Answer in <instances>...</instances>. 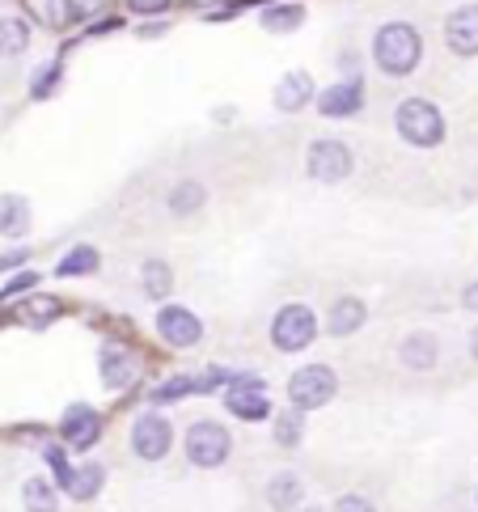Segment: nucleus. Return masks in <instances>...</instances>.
Wrapping results in <instances>:
<instances>
[{
    "mask_svg": "<svg viewBox=\"0 0 478 512\" xmlns=\"http://www.w3.org/2000/svg\"><path fill=\"white\" fill-rule=\"evenodd\" d=\"M127 5H132L136 13H165L170 9V0H127Z\"/></svg>",
    "mask_w": 478,
    "mask_h": 512,
    "instance_id": "obj_31",
    "label": "nucleus"
},
{
    "mask_svg": "<svg viewBox=\"0 0 478 512\" xmlns=\"http://www.w3.org/2000/svg\"><path fill=\"white\" fill-rule=\"evenodd\" d=\"M305 512H322V508H305Z\"/></svg>",
    "mask_w": 478,
    "mask_h": 512,
    "instance_id": "obj_37",
    "label": "nucleus"
},
{
    "mask_svg": "<svg viewBox=\"0 0 478 512\" xmlns=\"http://www.w3.org/2000/svg\"><path fill=\"white\" fill-rule=\"evenodd\" d=\"M191 5H220V0H191Z\"/></svg>",
    "mask_w": 478,
    "mask_h": 512,
    "instance_id": "obj_36",
    "label": "nucleus"
},
{
    "mask_svg": "<svg viewBox=\"0 0 478 512\" xmlns=\"http://www.w3.org/2000/svg\"><path fill=\"white\" fill-rule=\"evenodd\" d=\"M373 56L385 72H394V77H407V72H415L419 56H424V39H419V30L411 26H381L377 30V43H373Z\"/></svg>",
    "mask_w": 478,
    "mask_h": 512,
    "instance_id": "obj_1",
    "label": "nucleus"
},
{
    "mask_svg": "<svg viewBox=\"0 0 478 512\" xmlns=\"http://www.w3.org/2000/svg\"><path fill=\"white\" fill-rule=\"evenodd\" d=\"M199 204H204V187H199V182H182V187H174V195H170V208H174L178 216L195 212Z\"/></svg>",
    "mask_w": 478,
    "mask_h": 512,
    "instance_id": "obj_26",
    "label": "nucleus"
},
{
    "mask_svg": "<svg viewBox=\"0 0 478 512\" xmlns=\"http://www.w3.org/2000/svg\"><path fill=\"white\" fill-rule=\"evenodd\" d=\"M140 280H144V292H149V297H165V292L174 288V271L165 267L161 259H153V263H144Z\"/></svg>",
    "mask_w": 478,
    "mask_h": 512,
    "instance_id": "obj_22",
    "label": "nucleus"
},
{
    "mask_svg": "<svg viewBox=\"0 0 478 512\" xmlns=\"http://www.w3.org/2000/svg\"><path fill=\"white\" fill-rule=\"evenodd\" d=\"M170 441H174L170 419H161V415H140V419H136V428H132V449L144 457V462H157V457L170 453Z\"/></svg>",
    "mask_w": 478,
    "mask_h": 512,
    "instance_id": "obj_7",
    "label": "nucleus"
},
{
    "mask_svg": "<svg viewBox=\"0 0 478 512\" xmlns=\"http://www.w3.org/2000/svg\"><path fill=\"white\" fill-rule=\"evenodd\" d=\"M335 512H373V504L364 500V496H343V500L335 504Z\"/></svg>",
    "mask_w": 478,
    "mask_h": 512,
    "instance_id": "obj_30",
    "label": "nucleus"
},
{
    "mask_svg": "<svg viewBox=\"0 0 478 512\" xmlns=\"http://www.w3.org/2000/svg\"><path fill=\"white\" fill-rule=\"evenodd\" d=\"M89 271H98V250L77 246L72 254H64V263H60V276H89Z\"/></svg>",
    "mask_w": 478,
    "mask_h": 512,
    "instance_id": "obj_24",
    "label": "nucleus"
},
{
    "mask_svg": "<svg viewBox=\"0 0 478 512\" xmlns=\"http://www.w3.org/2000/svg\"><path fill=\"white\" fill-rule=\"evenodd\" d=\"M470 352H474V356H478V331H474V335H470Z\"/></svg>",
    "mask_w": 478,
    "mask_h": 512,
    "instance_id": "obj_35",
    "label": "nucleus"
},
{
    "mask_svg": "<svg viewBox=\"0 0 478 512\" xmlns=\"http://www.w3.org/2000/svg\"><path fill=\"white\" fill-rule=\"evenodd\" d=\"M136 373H140V360L132 352H123V347H106V352H102V381L110 390L132 386Z\"/></svg>",
    "mask_w": 478,
    "mask_h": 512,
    "instance_id": "obj_12",
    "label": "nucleus"
},
{
    "mask_svg": "<svg viewBox=\"0 0 478 512\" xmlns=\"http://www.w3.org/2000/svg\"><path fill=\"white\" fill-rule=\"evenodd\" d=\"M275 441H280L284 449H292L301 441V411L297 407L284 411V415H275Z\"/></svg>",
    "mask_w": 478,
    "mask_h": 512,
    "instance_id": "obj_27",
    "label": "nucleus"
},
{
    "mask_svg": "<svg viewBox=\"0 0 478 512\" xmlns=\"http://www.w3.org/2000/svg\"><path fill=\"white\" fill-rule=\"evenodd\" d=\"M187 457L195 466H208V470L220 466L229 457V432L220 424H208V419H204V424H195L187 432Z\"/></svg>",
    "mask_w": 478,
    "mask_h": 512,
    "instance_id": "obj_6",
    "label": "nucleus"
},
{
    "mask_svg": "<svg viewBox=\"0 0 478 512\" xmlns=\"http://www.w3.org/2000/svg\"><path fill=\"white\" fill-rule=\"evenodd\" d=\"M445 39L457 56H478V5H462L449 17Z\"/></svg>",
    "mask_w": 478,
    "mask_h": 512,
    "instance_id": "obj_10",
    "label": "nucleus"
},
{
    "mask_svg": "<svg viewBox=\"0 0 478 512\" xmlns=\"http://www.w3.org/2000/svg\"><path fill=\"white\" fill-rule=\"evenodd\" d=\"M55 309H60V301H51V297H43V301H30L26 318H30V322H51Z\"/></svg>",
    "mask_w": 478,
    "mask_h": 512,
    "instance_id": "obj_29",
    "label": "nucleus"
},
{
    "mask_svg": "<svg viewBox=\"0 0 478 512\" xmlns=\"http://www.w3.org/2000/svg\"><path fill=\"white\" fill-rule=\"evenodd\" d=\"M30 284H39V276H30V271H26V276H17L13 284H5V292H0V301L13 297V292H22V288H30Z\"/></svg>",
    "mask_w": 478,
    "mask_h": 512,
    "instance_id": "obj_32",
    "label": "nucleus"
},
{
    "mask_svg": "<svg viewBox=\"0 0 478 512\" xmlns=\"http://www.w3.org/2000/svg\"><path fill=\"white\" fill-rule=\"evenodd\" d=\"M30 13H34V22L39 26H51V30H60L72 22V13H77V5L72 0H26Z\"/></svg>",
    "mask_w": 478,
    "mask_h": 512,
    "instance_id": "obj_18",
    "label": "nucleus"
},
{
    "mask_svg": "<svg viewBox=\"0 0 478 512\" xmlns=\"http://www.w3.org/2000/svg\"><path fill=\"white\" fill-rule=\"evenodd\" d=\"M402 364L407 369H432L436 364V339L432 335H411L402 343Z\"/></svg>",
    "mask_w": 478,
    "mask_h": 512,
    "instance_id": "obj_19",
    "label": "nucleus"
},
{
    "mask_svg": "<svg viewBox=\"0 0 478 512\" xmlns=\"http://www.w3.org/2000/svg\"><path fill=\"white\" fill-rule=\"evenodd\" d=\"M339 390V377L326 369V364H309V369H297L288 381V398L297 411H314V407H326L330 398Z\"/></svg>",
    "mask_w": 478,
    "mask_h": 512,
    "instance_id": "obj_3",
    "label": "nucleus"
},
{
    "mask_svg": "<svg viewBox=\"0 0 478 512\" xmlns=\"http://www.w3.org/2000/svg\"><path fill=\"white\" fill-rule=\"evenodd\" d=\"M305 170H309V178H318V182H343L347 174H352V149H347V144H339V140H318V144H309Z\"/></svg>",
    "mask_w": 478,
    "mask_h": 512,
    "instance_id": "obj_5",
    "label": "nucleus"
},
{
    "mask_svg": "<svg viewBox=\"0 0 478 512\" xmlns=\"http://www.w3.org/2000/svg\"><path fill=\"white\" fill-rule=\"evenodd\" d=\"M462 301H466V305H470V309H478V280H474V284H470V288H466V297H462Z\"/></svg>",
    "mask_w": 478,
    "mask_h": 512,
    "instance_id": "obj_34",
    "label": "nucleus"
},
{
    "mask_svg": "<svg viewBox=\"0 0 478 512\" xmlns=\"http://www.w3.org/2000/svg\"><path fill=\"white\" fill-rule=\"evenodd\" d=\"M26 43H30L26 22H17V17H5V22H0V56H22Z\"/></svg>",
    "mask_w": 478,
    "mask_h": 512,
    "instance_id": "obj_21",
    "label": "nucleus"
},
{
    "mask_svg": "<svg viewBox=\"0 0 478 512\" xmlns=\"http://www.w3.org/2000/svg\"><path fill=\"white\" fill-rule=\"evenodd\" d=\"M360 98H364L360 81H343L335 89H326V94L318 98V106H322L326 119H343V115H356L360 111Z\"/></svg>",
    "mask_w": 478,
    "mask_h": 512,
    "instance_id": "obj_14",
    "label": "nucleus"
},
{
    "mask_svg": "<svg viewBox=\"0 0 478 512\" xmlns=\"http://www.w3.org/2000/svg\"><path fill=\"white\" fill-rule=\"evenodd\" d=\"M102 436V419L89 411V407H72L68 415H64V441L72 445V449H89Z\"/></svg>",
    "mask_w": 478,
    "mask_h": 512,
    "instance_id": "obj_11",
    "label": "nucleus"
},
{
    "mask_svg": "<svg viewBox=\"0 0 478 512\" xmlns=\"http://www.w3.org/2000/svg\"><path fill=\"white\" fill-rule=\"evenodd\" d=\"M398 136L415 144V149H432V144L445 140V119L432 102L424 98H407L398 106Z\"/></svg>",
    "mask_w": 478,
    "mask_h": 512,
    "instance_id": "obj_2",
    "label": "nucleus"
},
{
    "mask_svg": "<svg viewBox=\"0 0 478 512\" xmlns=\"http://www.w3.org/2000/svg\"><path fill=\"white\" fill-rule=\"evenodd\" d=\"M22 500H26V512H55V491L47 479H30L22 487Z\"/></svg>",
    "mask_w": 478,
    "mask_h": 512,
    "instance_id": "obj_23",
    "label": "nucleus"
},
{
    "mask_svg": "<svg viewBox=\"0 0 478 512\" xmlns=\"http://www.w3.org/2000/svg\"><path fill=\"white\" fill-rule=\"evenodd\" d=\"M157 331H161L165 343H174V347H195L199 335H204V326H199V318L191 314V309L165 305L161 314H157Z\"/></svg>",
    "mask_w": 478,
    "mask_h": 512,
    "instance_id": "obj_8",
    "label": "nucleus"
},
{
    "mask_svg": "<svg viewBox=\"0 0 478 512\" xmlns=\"http://www.w3.org/2000/svg\"><path fill=\"white\" fill-rule=\"evenodd\" d=\"M225 402H229V411H233V415H242V419H267V411H271L259 377H237Z\"/></svg>",
    "mask_w": 478,
    "mask_h": 512,
    "instance_id": "obj_9",
    "label": "nucleus"
},
{
    "mask_svg": "<svg viewBox=\"0 0 478 512\" xmlns=\"http://www.w3.org/2000/svg\"><path fill=\"white\" fill-rule=\"evenodd\" d=\"M267 500H271V508H297L301 504V479L297 474H275L271 487H267Z\"/></svg>",
    "mask_w": 478,
    "mask_h": 512,
    "instance_id": "obj_20",
    "label": "nucleus"
},
{
    "mask_svg": "<svg viewBox=\"0 0 478 512\" xmlns=\"http://www.w3.org/2000/svg\"><path fill=\"white\" fill-rule=\"evenodd\" d=\"M301 17H305L301 5H280V9H267V13H263V26L275 30V34H284V30H297Z\"/></svg>",
    "mask_w": 478,
    "mask_h": 512,
    "instance_id": "obj_25",
    "label": "nucleus"
},
{
    "mask_svg": "<svg viewBox=\"0 0 478 512\" xmlns=\"http://www.w3.org/2000/svg\"><path fill=\"white\" fill-rule=\"evenodd\" d=\"M22 259H26V250H13V254H5V259H0V271L13 267V263H22Z\"/></svg>",
    "mask_w": 478,
    "mask_h": 512,
    "instance_id": "obj_33",
    "label": "nucleus"
},
{
    "mask_svg": "<svg viewBox=\"0 0 478 512\" xmlns=\"http://www.w3.org/2000/svg\"><path fill=\"white\" fill-rule=\"evenodd\" d=\"M102 479H106L102 466H77V470H68L64 491H68L72 500H94L98 491H102Z\"/></svg>",
    "mask_w": 478,
    "mask_h": 512,
    "instance_id": "obj_16",
    "label": "nucleus"
},
{
    "mask_svg": "<svg viewBox=\"0 0 478 512\" xmlns=\"http://www.w3.org/2000/svg\"><path fill=\"white\" fill-rule=\"evenodd\" d=\"M314 335H318V318L309 305H284L271 322V343L280 352H301V347L314 343Z\"/></svg>",
    "mask_w": 478,
    "mask_h": 512,
    "instance_id": "obj_4",
    "label": "nucleus"
},
{
    "mask_svg": "<svg viewBox=\"0 0 478 512\" xmlns=\"http://www.w3.org/2000/svg\"><path fill=\"white\" fill-rule=\"evenodd\" d=\"M30 229V204L22 195H0V233L22 237Z\"/></svg>",
    "mask_w": 478,
    "mask_h": 512,
    "instance_id": "obj_15",
    "label": "nucleus"
},
{
    "mask_svg": "<svg viewBox=\"0 0 478 512\" xmlns=\"http://www.w3.org/2000/svg\"><path fill=\"white\" fill-rule=\"evenodd\" d=\"M364 326V301H356V297H343L335 309H330V335H356Z\"/></svg>",
    "mask_w": 478,
    "mask_h": 512,
    "instance_id": "obj_17",
    "label": "nucleus"
},
{
    "mask_svg": "<svg viewBox=\"0 0 478 512\" xmlns=\"http://www.w3.org/2000/svg\"><path fill=\"white\" fill-rule=\"evenodd\" d=\"M309 98H314V77L309 72H288V77L275 85V111H301V106H309Z\"/></svg>",
    "mask_w": 478,
    "mask_h": 512,
    "instance_id": "obj_13",
    "label": "nucleus"
},
{
    "mask_svg": "<svg viewBox=\"0 0 478 512\" xmlns=\"http://www.w3.org/2000/svg\"><path fill=\"white\" fill-rule=\"evenodd\" d=\"M195 390V381L191 377H174V381H165V386L153 394L157 402H170V398H182V394H191Z\"/></svg>",
    "mask_w": 478,
    "mask_h": 512,
    "instance_id": "obj_28",
    "label": "nucleus"
}]
</instances>
